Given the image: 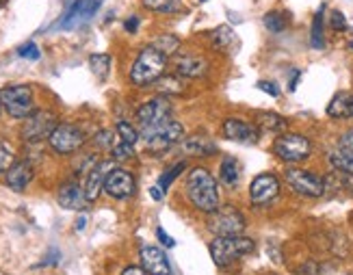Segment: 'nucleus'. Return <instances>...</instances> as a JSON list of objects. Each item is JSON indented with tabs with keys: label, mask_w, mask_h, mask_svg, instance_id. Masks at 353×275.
I'll use <instances>...</instances> for the list:
<instances>
[{
	"label": "nucleus",
	"mask_w": 353,
	"mask_h": 275,
	"mask_svg": "<svg viewBox=\"0 0 353 275\" xmlns=\"http://www.w3.org/2000/svg\"><path fill=\"white\" fill-rule=\"evenodd\" d=\"M187 197L199 212H212L219 208V189L217 180L206 167H193L187 176Z\"/></svg>",
	"instance_id": "1"
},
{
	"label": "nucleus",
	"mask_w": 353,
	"mask_h": 275,
	"mask_svg": "<svg viewBox=\"0 0 353 275\" xmlns=\"http://www.w3.org/2000/svg\"><path fill=\"white\" fill-rule=\"evenodd\" d=\"M165 68H167V54L157 50L154 45H148V48L139 52V57H137V61L130 68V81L139 87L154 85L165 74Z\"/></svg>",
	"instance_id": "2"
},
{
	"label": "nucleus",
	"mask_w": 353,
	"mask_h": 275,
	"mask_svg": "<svg viewBox=\"0 0 353 275\" xmlns=\"http://www.w3.org/2000/svg\"><path fill=\"white\" fill-rule=\"evenodd\" d=\"M256 249V243L252 238H245L243 234L239 236H214L210 243V256L212 263L217 267H228L236 263L239 258L248 256Z\"/></svg>",
	"instance_id": "3"
},
{
	"label": "nucleus",
	"mask_w": 353,
	"mask_h": 275,
	"mask_svg": "<svg viewBox=\"0 0 353 275\" xmlns=\"http://www.w3.org/2000/svg\"><path fill=\"white\" fill-rule=\"evenodd\" d=\"M141 139L145 141L148 150L152 152H165L174 147L182 136H184V128L182 124H178L176 119H167L163 124H157L152 128H143L141 132Z\"/></svg>",
	"instance_id": "4"
},
{
	"label": "nucleus",
	"mask_w": 353,
	"mask_h": 275,
	"mask_svg": "<svg viewBox=\"0 0 353 275\" xmlns=\"http://www.w3.org/2000/svg\"><path fill=\"white\" fill-rule=\"evenodd\" d=\"M206 225L214 236H239L245 230V217L234 206H219L208 212Z\"/></svg>",
	"instance_id": "5"
},
{
	"label": "nucleus",
	"mask_w": 353,
	"mask_h": 275,
	"mask_svg": "<svg viewBox=\"0 0 353 275\" xmlns=\"http://www.w3.org/2000/svg\"><path fill=\"white\" fill-rule=\"evenodd\" d=\"M0 102L3 109L13 117V119H26L28 115L35 113L33 104V89L28 85H11L0 91Z\"/></svg>",
	"instance_id": "6"
},
{
	"label": "nucleus",
	"mask_w": 353,
	"mask_h": 275,
	"mask_svg": "<svg viewBox=\"0 0 353 275\" xmlns=\"http://www.w3.org/2000/svg\"><path fill=\"white\" fill-rule=\"evenodd\" d=\"M275 156L284 163H301L312 154V143L308 136L297 132H284L273 143Z\"/></svg>",
	"instance_id": "7"
},
{
	"label": "nucleus",
	"mask_w": 353,
	"mask_h": 275,
	"mask_svg": "<svg viewBox=\"0 0 353 275\" xmlns=\"http://www.w3.org/2000/svg\"><path fill=\"white\" fill-rule=\"evenodd\" d=\"M102 7V0H74L72 7L61 15L59 22L52 26V30H76L85 26L98 9Z\"/></svg>",
	"instance_id": "8"
},
{
	"label": "nucleus",
	"mask_w": 353,
	"mask_h": 275,
	"mask_svg": "<svg viewBox=\"0 0 353 275\" xmlns=\"http://www.w3.org/2000/svg\"><path fill=\"white\" fill-rule=\"evenodd\" d=\"M57 126H59V121L50 111H35L33 115H28L24 119L22 139L28 143H37L41 139H48Z\"/></svg>",
	"instance_id": "9"
},
{
	"label": "nucleus",
	"mask_w": 353,
	"mask_h": 275,
	"mask_svg": "<svg viewBox=\"0 0 353 275\" xmlns=\"http://www.w3.org/2000/svg\"><path fill=\"white\" fill-rule=\"evenodd\" d=\"M50 147L57 154H74L76 150H81L85 143V134L79 126L74 124H59L52 134L48 136Z\"/></svg>",
	"instance_id": "10"
},
{
	"label": "nucleus",
	"mask_w": 353,
	"mask_h": 275,
	"mask_svg": "<svg viewBox=\"0 0 353 275\" xmlns=\"http://www.w3.org/2000/svg\"><path fill=\"white\" fill-rule=\"evenodd\" d=\"M288 187L303 197H321L325 193V180L305 170H286L284 174Z\"/></svg>",
	"instance_id": "11"
},
{
	"label": "nucleus",
	"mask_w": 353,
	"mask_h": 275,
	"mask_svg": "<svg viewBox=\"0 0 353 275\" xmlns=\"http://www.w3.org/2000/svg\"><path fill=\"white\" fill-rule=\"evenodd\" d=\"M167 119H172V104L165 96L148 100L145 104L139 106V111H137V121H139L141 130L163 124Z\"/></svg>",
	"instance_id": "12"
},
{
	"label": "nucleus",
	"mask_w": 353,
	"mask_h": 275,
	"mask_svg": "<svg viewBox=\"0 0 353 275\" xmlns=\"http://www.w3.org/2000/svg\"><path fill=\"white\" fill-rule=\"evenodd\" d=\"M280 195V180L273 174H260L250 185V200L254 206L271 204Z\"/></svg>",
	"instance_id": "13"
},
{
	"label": "nucleus",
	"mask_w": 353,
	"mask_h": 275,
	"mask_svg": "<svg viewBox=\"0 0 353 275\" xmlns=\"http://www.w3.org/2000/svg\"><path fill=\"white\" fill-rule=\"evenodd\" d=\"M134 178L130 172L126 170H115L106 176V182H104V193L113 197V200H128V197L134 195Z\"/></svg>",
	"instance_id": "14"
},
{
	"label": "nucleus",
	"mask_w": 353,
	"mask_h": 275,
	"mask_svg": "<svg viewBox=\"0 0 353 275\" xmlns=\"http://www.w3.org/2000/svg\"><path fill=\"white\" fill-rule=\"evenodd\" d=\"M221 132L228 141H236V143H256L260 139V130L256 124H250V121L236 117L225 119Z\"/></svg>",
	"instance_id": "15"
},
{
	"label": "nucleus",
	"mask_w": 353,
	"mask_h": 275,
	"mask_svg": "<svg viewBox=\"0 0 353 275\" xmlns=\"http://www.w3.org/2000/svg\"><path fill=\"white\" fill-rule=\"evenodd\" d=\"M139 256H141V265L148 271V275H174L172 265L167 261V256L163 254V249L154 245H143Z\"/></svg>",
	"instance_id": "16"
},
{
	"label": "nucleus",
	"mask_w": 353,
	"mask_h": 275,
	"mask_svg": "<svg viewBox=\"0 0 353 275\" xmlns=\"http://www.w3.org/2000/svg\"><path fill=\"white\" fill-rule=\"evenodd\" d=\"M115 170V165L111 161H100L94 170L87 174V182H85V195L89 202H96L98 195L104 191V182H106V176Z\"/></svg>",
	"instance_id": "17"
},
{
	"label": "nucleus",
	"mask_w": 353,
	"mask_h": 275,
	"mask_svg": "<svg viewBox=\"0 0 353 275\" xmlns=\"http://www.w3.org/2000/svg\"><path fill=\"white\" fill-rule=\"evenodd\" d=\"M208 72V63L199 54H180L176 59V74L184 79H202Z\"/></svg>",
	"instance_id": "18"
},
{
	"label": "nucleus",
	"mask_w": 353,
	"mask_h": 275,
	"mask_svg": "<svg viewBox=\"0 0 353 275\" xmlns=\"http://www.w3.org/2000/svg\"><path fill=\"white\" fill-rule=\"evenodd\" d=\"M59 206H63L65 210H85L87 206V195H85V189H81L79 185H74V182H68L59 189Z\"/></svg>",
	"instance_id": "19"
},
{
	"label": "nucleus",
	"mask_w": 353,
	"mask_h": 275,
	"mask_svg": "<svg viewBox=\"0 0 353 275\" xmlns=\"http://www.w3.org/2000/svg\"><path fill=\"white\" fill-rule=\"evenodd\" d=\"M30 180H33V167H30L26 161H18L11 165V170L7 172V185L15 191V193H22Z\"/></svg>",
	"instance_id": "20"
},
{
	"label": "nucleus",
	"mask_w": 353,
	"mask_h": 275,
	"mask_svg": "<svg viewBox=\"0 0 353 275\" xmlns=\"http://www.w3.org/2000/svg\"><path fill=\"white\" fill-rule=\"evenodd\" d=\"M327 115L334 119H351L353 117V94L339 91L327 104Z\"/></svg>",
	"instance_id": "21"
},
{
	"label": "nucleus",
	"mask_w": 353,
	"mask_h": 275,
	"mask_svg": "<svg viewBox=\"0 0 353 275\" xmlns=\"http://www.w3.org/2000/svg\"><path fill=\"white\" fill-rule=\"evenodd\" d=\"M256 126H258V130H265L271 134H284L288 130V121L278 113L263 111L256 115Z\"/></svg>",
	"instance_id": "22"
},
{
	"label": "nucleus",
	"mask_w": 353,
	"mask_h": 275,
	"mask_svg": "<svg viewBox=\"0 0 353 275\" xmlns=\"http://www.w3.org/2000/svg\"><path fill=\"white\" fill-rule=\"evenodd\" d=\"M323 13H325V5H321L319 11L312 18V28H310V45L316 50L325 48V22H323Z\"/></svg>",
	"instance_id": "23"
},
{
	"label": "nucleus",
	"mask_w": 353,
	"mask_h": 275,
	"mask_svg": "<svg viewBox=\"0 0 353 275\" xmlns=\"http://www.w3.org/2000/svg\"><path fill=\"white\" fill-rule=\"evenodd\" d=\"M184 152L206 156V154H214V152H217V145H214L208 136L195 134V136H189V139H184Z\"/></svg>",
	"instance_id": "24"
},
{
	"label": "nucleus",
	"mask_w": 353,
	"mask_h": 275,
	"mask_svg": "<svg viewBox=\"0 0 353 275\" xmlns=\"http://www.w3.org/2000/svg\"><path fill=\"white\" fill-rule=\"evenodd\" d=\"M241 178V167L236 163L234 156H225L221 161V167H219V180L223 182L225 187H234Z\"/></svg>",
	"instance_id": "25"
},
{
	"label": "nucleus",
	"mask_w": 353,
	"mask_h": 275,
	"mask_svg": "<svg viewBox=\"0 0 353 275\" xmlns=\"http://www.w3.org/2000/svg\"><path fill=\"white\" fill-rule=\"evenodd\" d=\"M154 89L161 96H180L184 91V85L180 81V76H172V74H163L161 79L154 83Z\"/></svg>",
	"instance_id": "26"
},
{
	"label": "nucleus",
	"mask_w": 353,
	"mask_h": 275,
	"mask_svg": "<svg viewBox=\"0 0 353 275\" xmlns=\"http://www.w3.org/2000/svg\"><path fill=\"white\" fill-rule=\"evenodd\" d=\"M89 70L94 72V76L98 81H104L106 76H109V72H111V57L104 54V52L91 54L89 57Z\"/></svg>",
	"instance_id": "27"
},
{
	"label": "nucleus",
	"mask_w": 353,
	"mask_h": 275,
	"mask_svg": "<svg viewBox=\"0 0 353 275\" xmlns=\"http://www.w3.org/2000/svg\"><path fill=\"white\" fill-rule=\"evenodd\" d=\"M143 7L154 13H180L182 11V0H143Z\"/></svg>",
	"instance_id": "28"
},
{
	"label": "nucleus",
	"mask_w": 353,
	"mask_h": 275,
	"mask_svg": "<svg viewBox=\"0 0 353 275\" xmlns=\"http://www.w3.org/2000/svg\"><path fill=\"white\" fill-rule=\"evenodd\" d=\"M265 28L271 30V33H282V30L288 26V15L284 11H269L265 13Z\"/></svg>",
	"instance_id": "29"
},
{
	"label": "nucleus",
	"mask_w": 353,
	"mask_h": 275,
	"mask_svg": "<svg viewBox=\"0 0 353 275\" xmlns=\"http://www.w3.org/2000/svg\"><path fill=\"white\" fill-rule=\"evenodd\" d=\"M330 165L334 167L336 172H347V174H353V159L349 154H345V152H341L339 147L330 152L327 156Z\"/></svg>",
	"instance_id": "30"
},
{
	"label": "nucleus",
	"mask_w": 353,
	"mask_h": 275,
	"mask_svg": "<svg viewBox=\"0 0 353 275\" xmlns=\"http://www.w3.org/2000/svg\"><path fill=\"white\" fill-rule=\"evenodd\" d=\"M232 43H234L232 28H230V26L214 28V33H212V45H214V48H217V50H228Z\"/></svg>",
	"instance_id": "31"
},
{
	"label": "nucleus",
	"mask_w": 353,
	"mask_h": 275,
	"mask_svg": "<svg viewBox=\"0 0 353 275\" xmlns=\"http://www.w3.org/2000/svg\"><path fill=\"white\" fill-rule=\"evenodd\" d=\"M184 170H187V161H180V163H176L172 170H167L163 176H161V180H159V187L163 189V191H167L172 185H174V180L180 176V174H184Z\"/></svg>",
	"instance_id": "32"
},
{
	"label": "nucleus",
	"mask_w": 353,
	"mask_h": 275,
	"mask_svg": "<svg viewBox=\"0 0 353 275\" xmlns=\"http://www.w3.org/2000/svg\"><path fill=\"white\" fill-rule=\"evenodd\" d=\"M152 45H154L157 50H161L163 54H174L180 48V39L176 35H161Z\"/></svg>",
	"instance_id": "33"
},
{
	"label": "nucleus",
	"mask_w": 353,
	"mask_h": 275,
	"mask_svg": "<svg viewBox=\"0 0 353 275\" xmlns=\"http://www.w3.org/2000/svg\"><path fill=\"white\" fill-rule=\"evenodd\" d=\"M117 134L121 136V141H126L130 145H134L137 141H139V130H137L132 124H128V121H119L117 124Z\"/></svg>",
	"instance_id": "34"
},
{
	"label": "nucleus",
	"mask_w": 353,
	"mask_h": 275,
	"mask_svg": "<svg viewBox=\"0 0 353 275\" xmlns=\"http://www.w3.org/2000/svg\"><path fill=\"white\" fill-rule=\"evenodd\" d=\"M111 154H113V161H130L134 156V145H130L126 141H119L111 150Z\"/></svg>",
	"instance_id": "35"
},
{
	"label": "nucleus",
	"mask_w": 353,
	"mask_h": 275,
	"mask_svg": "<svg viewBox=\"0 0 353 275\" xmlns=\"http://www.w3.org/2000/svg\"><path fill=\"white\" fill-rule=\"evenodd\" d=\"M18 54H20L22 59H28V61H39L41 50L37 48V43H35V41H26V43H22L20 48H18Z\"/></svg>",
	"instance_id": "36"
},
{
	"label": "nucleus",
	"mask_w": 353,
	"mask_h": 275,
	"mask_svg": "<svg viewBox=\"0 0 353 275\" xmlns=\"http://www.w3.org/2000/svg\"><path fill=\"white\" fill-rule=\"evenodd\" d=\"M115 134H113V130H100L96 136H94V143L98 145V147H102V150H113L115 147Z\"/></svg>",
	"instance_id": "37"
},
{
	"label": "nucleus",
	"mask_w": 353,
	"mask_h": 275,
	"mask_svg": "<svg viewBox=\"0 0 353 275\" xmlns=\"http://www.w3.org/2000/svg\"><path fill=\"white\" fill-rule=\"evenodd\" d=\"M13 154H11V150H7L5 145H0V174H7L11 170V165H13Z\"/></svg>",
	"instance_id": "38"
},
{
	"label": "nucleus",
	"mask_w": 353,
	"mask_h": 275,
	"mask_svg": "<svg viewBox=\"0 0 353 275\" xmlns=\"http://www.w3.org/2000/svg\"><path fill=\"white\" fill-rule=\"evenodd\" d=\"M339 150H341V152H345V154H349V156L353 159V128L341 136V141H339Z\"/></svg>",
	"instance_id": "39"
},
{
	"label": "nucleus",
	"mask_w": 353,
	"mask_h": 275,
	"mask_svg": "<svg viewBox=\"0 0 353 275\" xmlns=\"http://www.w3.org/2000/svg\"><path fill=\"white\" fill-rule=\"evenodd\" d=\"M330 24L334 30H347V20H345V15L341 11H332L330 13Z\"/></svg>",
	"instance_id": "40"
},
{
	"label": "nucleus",
	"mask_w": 353,
	"mask_h": 275,
	"mask_svg": "<svg viewBox=\"0 0 353 275\" xmlns=\"http://www.w3.org/2000/svg\"><path fill=\"white\" fill-rule=\"evenodd\" d=\"M258 89H263L267 96L271 98H280V87L271 83V81H258Z\"/></svg>",
	"instance_id": "41"
},
{
	"label": "nucleus",
	"mask_w": 353,
	"mask_h": 275,
	"mask_svg": "<svg viewBox=\"0 0 353 275\" xmlns=\"http://www.w3.org/2000/svg\"><path fill=\"white\" fill-rule=\"evenodd\" d=\"M157 236H159V241L163 243V245H167V247H174L176 245V241L170 234H165L163 227H159V230H157Z\"/></svg>",
	"instance_id": "42"
},
{
	"label": "nucleus",
	"mask_w": 353,
	"mask_h": 275,
	"mask_svg": "<svg viewBox=\"0 0 353 275\" xmlns=\"http://www.w3.org/2000/svg\"><path fill=\"white\" fill-rule=\"evenodd\" d=\"M124 28L128 30V33H137V30H139V18H137V15L128 18V20L124 22Z\"/></svg>",
	"instance_id": "43"
},
{
	"label": "nucleus",
	"mask_w": 353,
	"mask_h": 275,
	"mask_svg": "<svg viewBox=\"0 0 353 275\" xmlns=\"http://www.w3.org/2000/svg\"><path fill=\"white\" fill-rule=\"evenodd\" d=\"M59 261H61V254H59V249H50V256H48V258H43L41 267H43V265H57Z\"/></svg>",
	"instance_id": "44"
},
{
	"label": "nucleus",
	"mask_w": 353,
	"mask_h": 275,
	"mask_svg": "<svg viewBox=\"0 0 353 275\" xmlns=\"http://www.w3.org/2000/svg\"><path fill=\"white\" fill-rule=\"evenodd\" d=\"M299 79H301V72L299 70H293V76H290V83H288V91H295L297 89Z\"/></svg>",
	"instance_id": "45"
},
{
	"label": "nucleus",
	"mask_w": 353,
	"mask_h": 275,
	"mask_svg": "<svg viewBox=\"0 0 353 275\" xmlns=\"http://www.w3.org/2000/svg\"><path fill=\"white\" fill-rule=\"evenodd\" d=\"M121 275H148V271L143 267H128V269H124Z\"/></svg>",
	"instance_id": "46"
},
{
	"label": "nucleus",
	"mask_w": 353,
	"mask_h": 275,
	"mask_svg": "<svg viewBox=\"0 0 353 275\" xmlns=\"http://www.w3.org/2000/svg\"><path fill=\"white\" fill-rule=\"evenodd\" d=\"M161 191H163L161 187H154V189H150L152 197H154V200H157V202H161V200H163V193H161Z\"/></svg>",
	"instance_id": "47"
},
{
	"label": "nucleus",
	"mask_w": 353,
	"mask_h": 275,
	"mask_svg": "<svg viewBox=\"0 0 353 275\" xmlns=\"http://www.w3.org/2000/svg\"><path fill=\"white\" fill-rule=\"evenodd\" d=\"M85 223H87V217L83 215V217H79V221H76V230H85Z\"/></svg>",
	"instance_id": "48"
},
{
	"label": "nucleus",
	"mask_w": 353,
	"mask_h": 275,
	"mask_svg": "<svg viewBox=\"0 0 353 275\" xmlns=\"http://www.w3.org/2000/svg\"><path fill=\"white\" fill-rule=\"evenodd\" d=\"M349 45H351V50H353V41H351V43H349Z\"/></svg>",
	"instance_id": "49"
},
{
	"label": "nucleus",
	"mask_w": 353,
	"mask_h": 275,
	"mask_svg": "<svg viewBox=\"0 0 353 275\" xmlns=\"http://www.w3.org/2000/svg\"><path fill=\"white\" fill-rule=\"evenodd\" d=\"M199 3H206V0H199Z\"/></svg>",
	"instance_id": "50"
},
{
	"label": "nucleus",
	"mask_w": 353,
	"mask_h": 275,
	"mask_svg": "<svg viewBox=\"0 0 353 275\" xmlns=\"http://www.w3.org/2000/svg\"><path fill=\"white\" fill-rule=\"evenodd\" d=\"M0 109H3V102H0Z\"/></svg>",
	"instance_id": "51"
}]
</instances>
